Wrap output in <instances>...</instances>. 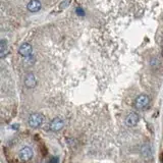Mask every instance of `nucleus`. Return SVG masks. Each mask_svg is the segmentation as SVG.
<instances>
[{
	"label": "nucleus",
	"instance_id": "13",
	"mask_svg": "<svg viewBox=\"0 0 163 163\" xmlns=\"http://www.w3.org/2000/svg\"><path fill=\"white\" fill-rule=\"evenodd\" d=\"M58 162H59L58 157H53L51 160H50V163H58Z\"/></svg>",
	"mask_w": 163,
	"mask_h": 163
},
{
	"label": "nucleus",
	"instance_id": "6",
	"mask_svg": "<svg viewBox=\"0 0 163 163\" xmlns=\"http://www.w3.org/2000/svg\"><path fill=\"white\" fill-rule=\"evenodd\" d=\"M24 84L28 89H33L37 86V79L35 75L32 72H29L26 75L24 80Z\"/></svg>",
	"mask_w": 163,
	"mask_h": 163
},
{
	"label": "nucleus",
	"instance_id": "8",
	"mask_svg": "<svg viewBox=\"0 0 163 163\" xmlns=\"http://www.w3.org/2000/svg\"><path fill=\"white\" fill-rule=\"evenodd\" d=\"M41 2L39 0H31V1L28 3L27 5V8L29 11L31 12H37L41 9Z\"/></svg>",
	"mask_w": 163,
	"mask_h": 163
},
{
	"label": "nucleus",
	"instance_id": "3",
	"mask_svg": "<svg viewBox=\"0 0 163 163\" xmlns=\"http://www.w3.org/2000/svg\"><path fill=\"white\" fill-rule=\"evenodd\" d=\"M149 103H150V99H149V97L145 94H142V95L138 96L137 99L135 100V106H136L137 109H145L147 106L149 105Z\"/></svg>",
	"mask_w": 163,
	"mask_h": 163
},
{
	"label": "nucleus",
	"instance_id": "9",
	"mask_svg": "<svg viewBox=\"0 0 163 163\" xmlns=\"http://www.w3.org/2000/svg\"><path fill=\"white\" fill-rule=\"evenodd\" d=\"M9 49H8V44L6 42V40L2 39L0 41V58H4L6 55L8 54Z\"/></svg>",
	"mask_w": 163,
	"mask_h": 163
},
{
	"label": "nucleus",
	"instance_id": "7",
	"mask_svg": "<svg viewBox=\"0 0 163 163\" xmlns=\"http://www.w3.org/2000/svg\"><path fill=\"white\" fill-rule=\"evenodd\" d=\"M140 121V116L136 112H132L125 118V123L128 127H136Z\"/></svg>",
	"mask_w": 163,
	"mask_h": 163
},
{
	"label": "nucleus",
	"instance_id": "14",
	"mask_svg": "<svg viewBox=\"0 0 163 163\" xmlns=\"http://www.w3.org/2000/svg\"><path fill=\"white\" fill-rule=\"evenodd\" d=\"M161 54H162V57H163V49H162V52H161Z\"/></svg>",
	"mask_w": 163,
	"mask_h": 163
},
{
	"label": "nucleus",
	"instance_id": "12",
	"mask_svg": "<svg viewBox=\"0 0 163 163\" xmlns=\"http://www.w3.org/2000/svg\"><path fill=\"white\" fill-rule=\"evenodd\" d=\"M77 12H78V14L79 15H84L85 13H84V10L81 8V7H78L77 8Z\"/></svg>",
	"mask_w": 163,
	"mask_h": 163
},
{
	"label": "nucleus",
	"instance_id": "5",
	"mask_svg": "<svg viewBox=\"0 0 163 163\" xmlns=\"http://www.w3.org/2000/svg\"><path fill=\"white\" fill-rule=\"evenodd\" d=\"M18 53L22 55L25 58H28V57L32 56V53H33V47L30 43H24V44L20 45V49H18Z\"/></svg>",
	"mask_w": 163,
	"mask_h": 163
},
{
	"label": "nucleus",
	"instance_id": "4",
	"mask_svg": "<svg viewBox=\"0 0 163 163\" xmlns=\"http://www.w3.org/2000/svg\"><path fill=\"white\" fill-rule=\"evenodd\" d=\"M64 125H65V122H64L63 118L55 117L54 119H52L51 122H50L49 128L52 132H59V130H61L64 128Z\"/></svg>",
	"mask_w": 163,
	"mask_h": 163
},
{
	"label": "nucleus",
	"instance_id": "10",
	"mask_svg": "<svg viewBox=\"0 0 163 163\" xmlns=\"http://www.w3.org/2000/svg\"><path fill=\"white\" fill-rule=\"evenodd\" d=\"M141 153L143 155V157L145 158H150L152 156V148L149 144H145V145L142 146L141 148Z\"/></svg>",
	"mask_w": 163,
	"mask_h": 163
},
{
	"label": "nucleus",
	"instance_id": "2",
	"mask_svg": "<svg viewBox=\"0 0 163 163\" xmlns=\"http://www.w3.org/2000/svg\"><path fill=\"white\" fill-rule=\"evenodd\" d=\"M34 156V152L33 150H32L30 147H24V148H22L20 150V152H18V157H20V159L22 160V161L24 162H28L30 161V160L33 158Z\"/></svg>",
	"mask_w": 163,
	"mask_h": 163
},
{
	"label": "nucleus",
	"instance_id": "1",
	"mask_svg": "<svg viewBox=\"0 0 163 163\" xmlns=\"http://www.w3.org/2000/svg\"><path fill=\"white\" fill-rule=\"evenodd\" d=\"M43 122H44V116H43V114L38 113V112L32 113L31 115L29 116V119H28L29 125L33 128H40L41 125H43Z\"/></svg>",
	"mask_w": 163,
	"mask_h": 163
},
{
	"label": "nucleus",
	"instance_id": "11",
	"mask_svg": "<svg viewBox=\"0 0 163 163\" xmlns=\"http://www.w3.org/2000/svg\"><path fill=\"white\" fill-rule=\"evenodd\" d=\"M70 0H65V1H63L62 3L59 5V9H60V10H62V9H64L65 7H67L68 4H70Z\"/></svg>",
	"mask_w": 163,
	"mask_h": 163
}]
</instances>
